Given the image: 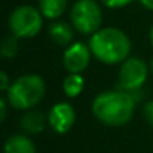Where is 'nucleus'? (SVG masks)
Wrapping results in <instances>:
<instances>
[{"label":"nucleus","mask_w":153,"mask_h":153,"mask_svg":"<svg viewBox=\"0 0 153 153\" xmlns=\"http://www.w3.org/2000/svg\"><path fill=\"white\" fill-rule=\"evenodd\" d=\"M5 153H36V146L27 135L17 134L6 140Z\"/></svg>","instance_id":"9b49d317"},{"label":"nucleus","mask_w":153,"mask_h":153,"mask_svg":"<svg viewBox=\"0 0 153 153\" xmlns=\"http://www.w3.org/2000/svg\"><path fill=\"white\" fill-rule=\"evenodd\" d=\"M90 47L84 42H72L63 53V65L69 74H81L90 63Z\"/></svg>","instance_id":"0eeeda50"},{"label":"nucleus","mask_w":153,"mask_h":153,"mask_svg":"<svg viewBox=\"0 0 153 153\" xmlns=\"http://www.w3.org/2000/svg\"><path fill=\"white\" fill-rule=\"evenodd\" d=\"M68 0H39V11L47 20H57L63 15Z\"/></svg>","instance_id":"f8f14e48"},{"label":"nucleus","mask_w":153,"mask_h":153,"mask_svg":"<svg viewBox=\"0 0 153 153\" xmlns=\"http://www.w3.org/2000/svg\"><path fill=\"white\" fill-rule=\"evenodd\" d=\"M48 123V117H45V114L42 111L38 110H27L24 113V116L20 120V126L26 134L35 135V134H41L45 126Z\"/></svg>","instance_id":"1a4fd4ad"},{"label":"nucleus","mask_w":153,"mask_h":153,"mask_svg":"<svg viewBox=\"0 0 153 153\" xmlns=\"http://www.w3.org/2000/svg\"><path fill=\"white\" fill-rule=\"evenodd\" d=\"M75 123V111L69 102H57L48 113V125L56 134H66Z\"/></svg>","instance_id":"6e6552de"},{"label":"nucleus","mask_w":153,"mask_h":153,"mask_svg":"<svg viewBox=\"0 0 153 153\" xmlns=\"http://www.w3.org/2000/svg\"><path fill=\"white\" fill-rule=\"evenodd\" d=\"M150 44H152V47H153V26H152V29H150Z\"/></svg>","instance_id":"aec40b11"},{"label":"nucleus","mask_w":153,"mask_h":153,"mask_svg":"<svg viewBox=\"0 0 153 153\" xmlns=\"http://www.w3.org/2000/svg\"><path fill=\"white\" fill-rule=\"evenodd\" d=\"M18 39L15 35H9L2 41V47H0V54H2L5 59H12L17 56L18 53Z\"/></svg>","instance_id":"4468645a"},{"label":"nucleus","mask_w":153,"mask_h":153,"mask_svg":"<svg viewBox=\"0 0 153 153\" xmlns=\"http://www.w3.org/2000/svg\"><path fill=\"white\" fill-rule=\"evenodd\" d=\"M135 101L129 92L105 90L92 102L93 116L107 126H123L132 120Z\"/></svg>","instance_id":"f257e3e1"},{"label":"nucleus","mask_w":153,"mask_h":153,"mask_svg":"<svg viewBox=\"0 0 153 153\" xmlns=\"http://www.w3.org/2000/svg\"><path fill=\"white\" fill-rule=\"evenodd\" d=\"M102 5L110 8V9H119V8H125L129 3H132L134 0H101Z\"/></svg>","instance_id":"2eb2a0df"},{"label":"nucleus","mask_w":153,"mask_h":153,"mask_svg":"<svg viewBox=\"0 0 153 153\" xmlns=\"http://www.w3.org/2000/svg\"><path fill=\"white\" fill-rule=\"evenodd\" d=\"M8 99H6V96H2L0 98V120H5V117H6V111H8Z\"/></svg>","instance_id":"a211bd4d"},{"label":"nucleus","mask_w":153,"mask_h":153,"mask_svg":"<svg viewBox=\"0 0 153 153\" xmlns=\"http://www.w3.org/2000/svg\"><path fill=\"white\" fill-rule=\"evenodd\" d=\"M71 21L81 35H93L101 29L102 11L96 0H76L71 9Z\"/></svg>","instance_id":"39448f33"},{"label":"nucleus","mask_w":153,"mask_h":153,"mask_svg":"<svg viewBox=\"0 0 153 153\" xmlns=\"http://www.w3.org/2000/svg\"><path fill=\"white\" fill-rule=\"evenodd\" d=\"M150 72L153 74V57H152V60H150Z\"/></svg>","instance_id":"412c9836"},{"label":"nucleus","mask_w":153,"mask_h":153,"mask_svg":"<svg viewBox=\"0 0 153 153\" xmlns=\"http://www.w3.org/2000/svg\"><path fill=\"white\" fill-rule=\"evenodd\" d=\"M140 3H141L146 9L153 11V0H140Z\"/></svg>","instance_id":"6ab92c4d"},{"label":"nucleus","mask_w":153,"mask_h":153,"mask_svg":"<svg viewBox=\"0 0 153 153\" xmlns=\"http://www.w3.org/2000/svg\"><path fill=\"white\" fill-rule=\"evenodd\" d=\"M143 113H144V117H146L147 123L153 128V99H152V101H149V102L144 105Z\"/></svg>","instance_id":"dca6fc26"},{"label":"nucleus","mask_w":153,"mask_h":153,"mask_svg":"<svg viewBox=\"0 0 153 153\" xmlns=\"http://www.w3.org/2000/svg\"><path fill=\"white\" fill-rule=\"evenodd\" d=\"M84 76L81 74H69L63 80V92L68 98H76L84 90Z\"/></svg>","instance_id":"ddd939ff"},{"label":"nucleus","mask_w":153,"mask_h":153,"mask_svg":"<svg viewBox=\"0 0 153 153\" xmlns=\"http://www.w3.org/2000/svg\"><path fill=\"white\" fill-rule=\"evenodd\" d=\"M89 47L92 54L104 65H122L131 57V39L117 27H104L90 36Z\"/></svg>","instance_id":"f03ea898"},{"label":"nucleus","mask_w":153,"mask_h":153,"mask_svg":"<svg viewBox=\"0 0 153 153\" xmlns=\"http://www.w3.org/2000/svg\"><path fill=\"white\" fill-rule=\"evenodd\" d=\"M9 30L20 39H30L36 36L44 24V15L39 8L32 5H21L15 8L9 15Z\"/></svg>","instance_id":"20e7f679"},{"label":"nucleus","mask_w":153,"mask_h":153,"mask_svg":"<svg viewBox=\"0 0 153 153\" xmlns=\"http://www.w3.org/2000/svg\"><path fill=\"white\" fill-rule=\"evenodd\" d=\"M45 92L47 86L42 76L36 74H26L12 81L6 92V99L12 108L27 111L35 108L44 99Z\"/></svg>","instance_id":"7ed1b4c3"},{"label":"nucleus","mask_w":153,"mask_h":153,"mask_svg":"<svg viewBox=\"0 0 153 153\" xmlns=\"http://www.w3.org/2000/svg\"><path fill=\"white\" fill-rule=\"evenodd\" d=\"M149 69L144 60L140 57H128L120 65L119 72V84L125 92H135L143 87L147 80Z\"/></svg>","instance_id":"423d86ee"},{"label":"nucleus","mask_w":153,"mask_h":153,"mask_svg":"<svg viewBox=\"0 0 153 153\" xmlns=\"http://www.w3.org/2000/svg\"><path fill=\"white\" fill-rule=\"evenodd\" d=\"M51 41L59 47H69L74 39V30L71 24L65 21H54L48 29Z\"/></svg>","instance_id":"9d476101"},{"label":"nucleus","mask_w":153,"mask_h":153,"mask_svg":"<svg viewBox=\"0 0 153 153\" xmlns=\"http://www.w3.org/2000/svg\"><path fill=\"white\" fill-rule=\"evenodd\" d=\"M11 84H12V83H9V76H8V74H6L5 71H2V72H0V90L6 93V92L9 90Z\"/></svg>","instance_id":"f3484780"}]
</instances>
